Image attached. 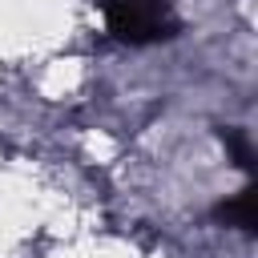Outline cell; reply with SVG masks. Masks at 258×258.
<instances>
[{"mask_svg":"<svg viewBox=\"0 0 258 258\" xmlns=\"http://www.w3.org/2000/svg\"><path fill=\"white\" fill-rule=\"evenodd\" d=\"M222 141H226V149H230V157H234L238 169H246V173L258 169V161H254V145H250V137H246L242 129H222Z\"/></svg>","mask_w":258,"mask_h":258,"instance_id":"obj_3","label":"cell"},{"mask_svg":"<svg viewBox=\"0 0 258 258\" xmlns=\"http://www.w3.org/2000/svg\"><path fill=\"white\" fill-rule=\"evenodd\" d=\"M105 28L113 40L141 48V44H161L181 32V16L169 8V0H97Z\"/></svg>","mask_w":258,"mask_h":258,"instance_id":"obj_1","label":"cell"},{"mask_svg":"<svg viewBox=\"0 0 258 258\" xmlns=\"http://www.w3.org/2000/svg\"><path fill=\"white\" fill-rule=\"evenodd\" d=\"M218 222H226V226H238V230H246V234H254V226H258V189L254 185H246L242 194H234V198H226V202H218Z\"/></svg>","mask_w":258,"mask_h":258,"instance_id":"obj_2","label":"cell"}]
</instances>
